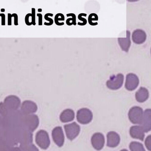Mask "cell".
Listing matches in <instances>:
<instances>
[{"instance_id": "obj_11", "label": "cell", "mask_w": 151, "mask_h": 151, "mask_svg": "<svg viewBox=\"0 0 151 151\" xmlns=\"http://www.w3.org/2000/svg\"><path fill=\"white\" fill-rule=\"evenodd\" d=\"M91 144L93 148L99 151L104 148L105 144V138L104 135L100 133H95L91 137Z\"/></svg>"}, {"instance_id": "obj_19", "label": "cell", "mask_w": 151, "mask_h": 151, "mask_svg": "<svg viewBox=\"0 0 151 151\" xmlns=\"http://www.w3.org/2000/svg\"><path fill=\"white\" fill-rule=\"evenodd\" d=\"M149 97V92L146 88L141 87L139 90L136 93V99L139 103L145 102Z\"/></svg>"}, {"instance_id": "obj_10", "label": "cell", "mask_w": 151, "mask_h": 151, "mask_svg": "<svg viewBox=\"0 0 151 151\" xmlns=\"http://www.w3.org/2000/svg\"><path fill=\"white\" fill-rule=\"evenodd\" d=\"M52 138L57 146L61 147L63 145L65 142V137L62 127H56L54 129L52 133Z\"/></svg>"}, {"instance_id": "obj_6", "label": "cell", "mask_w": 151, "mask_h": 151, "mask_svg": "<svg viewBox=\"0 0 151 151\" xmlns=\"http://www.w3.org/2000/svg\"><path fill=\"white\" fill-rule=\"evenodd\" d=\"M76 118L79 123L86 125L91 122L93 118V114L88 109L82 108L77 111Z\"/></svg>"}, {"instance_id": "obj_32", "label": "cell", "mask_w": 151, "mask_h": 151, "mask_svg": "<svg viewBox=\"0 0 151 151\" xmlns=\"http://www.w3.org/2000/svg\"><path fill=\"white\" fill-rule=\"evenodd\" d=\"M13 17H14V24L15 25L17 26L18 25V18L17 14L16 13L12 14Z\"/></svg>"}, {"instance_id": "obj_24", "label": "cell", "mask_w": 151, "mask_h": 151, "mask_svg": "<svg viewBox=\"0 0 151 151\" xmlns=\"http://www.w3.org/2000/svg\"><path fill=\"white\" fill-rule=\"evenodd\" d=\"M98 20V17L96 13H91V14H90L88 18L89 24L91 25L95 26L97 25V22L93 23V21H97Z\"/></svg>"}, {"instance_id": "obj_20", "label": "cell", "mask_w": 151, "mask_h": 151, "mask_svg": "<svg viewBox=\"0 0 151 151\" xmlns=\"http://www.w3.org/2000/svg\"><path fill=\"white\" fill-rule=\"evenodd\" d=\"M129 149L131 151H145L143 145L137 142H133L130 143Z\"/></svg>"}, {"instance_id": "obj_18", "label": "cell", "mask_w": 151, "mask_h": 151, "mask_svg": "<svg viewBox=\"0 0 151 151\" xmlns=\"http://www.w3.org/2000/svg\"><path fill=\"white\" fill-rule=\"evenodd\" d=\"M75 113L73 110L68 109L64 110L60 116V121L63 123L70 122L74 120Z\"/></svg>"}, {"instance_id": "obj_40", "label": "cell", "mask_w": 151, "mask_h": 151, "mask_svg": "<svg viewBox=\"0 0 151 151\" xmlns=\"http://www.w3.org/2000/svg\"><path fill=\"white\" fill-rule=\"evenodd\" d=\"M42 9H38V11L39 12H41L42 11Z\"/></svg>"}, {"instance_id": "obj_33", "label": "cell", "mask_w": 151, "mask_h": 151, "mask_svg": "<svg viewBox=\"0 0 151 151\" xmlns=\"http://www.w3.org/2000/svg\"><path fill=\"white\" fill-rule=\"evenodd\" d=\"M8 25H12V18L13 17V16L10 13H8Z\"/></svg>"}, {"instance_id": "obj_38", "label": "cell", "mask_w": 151, "mask_h": 151, "mask_svg": "<svg viewBox=\"0 0 151 151\" xmlns=\"http://www.w3.org/2000/svg\"><path fill=\"white\" fill-rule=\"evenodd\" d=\"M1 12H4L5 11V9H1Z\"/></svg>"}, {"instance_id": "obj_8", "label": "cell", "mask_w": 151, "mask_h": 151, "mask_svg": "<svg viewBox=\"0 0 151 151\" xmlns=\"http://www.w3.org/2000/svg\"><path fill=\"white\" fill-rule=\"evenodd\" d=\"M64 128L66 137L71 141L76 138L80 133V126L76 122L65 125Z\"/></svg>"}, {"instance_id": "obj_37", "label": "cell", "mask_w": 151, "mask_h": 151, "mask_svg": "<svg viewBox=\"0 0 151 151\" xmlns=\"http://www.w3.org/2000/svg\"><path fill=\"white\" fill-rule=\"evenodd\" d=\"M3 122V119L0 116V127L2 126Z\"/></svg>"}, {"instance_id": "obj_1", "label": "cell", "mask_w": 151, "mask_h": 151, "mask_svg": "<svg viewBox=\"0 0 151 151\" xmlns=\"http://www.w3.org/2000/svg\"><path fill=\"white\" fill-rule=\"evenodd\" d=\"M39 122V118L37 115L23 114L22 118V127L32 132L38 128Z\"/></svg>"}, {"instance_id": "obj_17", "label": "cell", "mask_w": 151, "mask_h": 151, "mask_svg": "<svg viewBox=\"0 0 151 151\" xmlns=\"http://www.w3.org/2000/svg\"><path fill=\"white\" fill-rule=\"evenodd\" d=\"M130 33L129 31H127V37L126 38H118V42L121 48L123 51L128 52L131 45L130 39Z\"/></svg>"}, {"instance_id": "obj_25", "label": "cell", "mask_w": 151, "mask_h": 151, "mask_svg": "<svg viewBox=\"0 0 151 151\" xmlns=\"http://www.w3.org/2000/svg\"><path fill=\"white\" fill-rule=\"evenodd\" d=\"M20 149L22 151H39L38 148L32 144L26 145Z\"/></svg>"}, {"instance_id": "obj_3", "label": "cell", "mask_w": 151, "mask_h": 151, "mask_svg": "<svg viewBox=\"0 0 151 151\" xmlns=\"http://www.w3.org/2000/svg\"><path fill=\"white\" fill-rule=\"evenodd\" d=\"M18 142L20 143V148L32 144L33 135L32 132L24 128H20L19 132Z\"/></svg>"}, {"instance_id": "obj_26", "label": "cell", "mask_w": 151, "mask_h": 151, "mask_svg": "<svg viewBox=\"0 0 151 151\" xmlns=\"http://www.w3.org/2000/svg\"><path fill=\"white\" fill-rule=\"evenodd\" d=\"M49 16L53 17V14H52V13H47V14H45V16H44L45 19L46 20L49 21L48 23L45 22V23H44V25H53V23H54V21H53V19H51V18L49 17Z\"/></svg>"}, {"instance_id": "obj_13", "label": "cell", "mask_w": 151, "mask_h": 151, "mask_svg": "<svg viewBox=\"0 0 151 151\" xmlns=\"http://www.w3.org/2000/svg\"><path fill=\"white\" fill-rule=\"evenodd\" d=\"M145 133L151 130V109H147L144 112L142 121L140 124Z\"/></svg>"}, {"instance_id": "obj_21", "label": "cell", "mask_w": 151, "mask_h": 151, "mask_svg": "<svg viewBox=\"0 0 151 151\" xmlns=\"http://www.w3.org/2000/svg\"><path fill=\"white\" fill-rule=\"evenodd\" d=\"M65 17L62 13H58L55 17V21L57 25L61 26L64 25V22H60V21H64Z\"/></svg>"}, {"instance_id": "obj_14", "label": "cell", "mask_w": 151, "mask_h": 151, "mask_svg": "<svg viewBox=\"0 0 151 151\" xmlns=\"http://www.w3.org/2000/svg\"><path fill=\"white\" fill-rule=\"evenodd\" d=\"M120 137L116 132L111 131L107 134V146L110 148H115L119 144Z\"/></svg>"}, {"instance_id": "obj_41", "label": "cell", "mask_w": 151, "mask_h": 151, "mask_svg": "<svg viewBox=\"0 0 151 151\" xmlns=\"http://www.w3.org/2000/svg\"></svg>"}, {"instance_id": "obj_31", "label": "cell", "mask_w": 151, "mask_h": 151, "mask_svg": "<svg viewBox=\"0 0 151 151\" xmlns=\"http://www.w3.org/2000/svg\"><path fill=\"white\" fill-rule=\"evenodd\" d=\"M10 147L5 144H0V151H8Z\"/></svg>"}, {"instance_id": "obj_12", "label": "cell", "mask_w": 151, "mask_h": 151, "mask_svg": "<svg viewBox=\"0 0 151 151\" xmlns=\"http://www.w3.org/2000/svg\"><path fill=\"white\" fill-rule=\"evenodd\" d=\"M37 105L32 101L27 100L24 101L21 105V112L25 115L35 113L37 111Z\"/></svg>"}, {"instance_id": "obj_2", "label": "cell", "mask_w": 151, "mask_h": 151, "mask_svg": "<svg viewBox=\"0 0 151 151\" xmlns=\"http://www.w3.org/2000/svg\"><path fill=\"white\" fill-rule=\"evenodd\" d=\"M35 142L37 145L42 150H47L50 144L48 134L45 130L38 131L35 136Z\"/></svg>"}, {"instance_id": "obj_22", "label": "cell", "mask_w": 151, "mask_h": 151, "mask_svg": "<svg viewBox=\"0 0 151 151\" xmlns=\"http://www.w3.org/2000/svg\"><path fill=\"white\" fill-rule=\"evenodd\" d=\"M67 17H71L70 18L66 20V23L68 25L71 26L72 25H76V15L73 13H70L67 14Z\"/></svg>"}, {"instance_id": "obj_39", "label": "cell", "mask_w": 151, "mask_h": 151, "mask_svg": "<svg viewBox=\"0 0 151 151\" xmlns=\"http://www.w3.org/2000/svg\"><path fill=\"white\" fill-rule=\"evenodd\" d=\"M120 151H128L127 150H126V149H123V150H122Z\"/></svg>"}, {"instance_id": "obj_35", "label": "cell", "mask_w": 151, "mask_h": 151, "mask_svg": "<svg viewBox=\"0 0 151 151\" xmlns=\"http://www.w3.org/2000/svg\"><path fill=\"white\" fill-rule=\"evenodd\" d=\"M37 16L39 17V25H42V16L41 14L38 13L37 14Z\"/></svg>"}, {"instance_id": "obj_29", "label": "cell", "mask_w": 151, "mask_h": 151, "mask_svg": "<svg viewBox=\"0 0 151 151\" xmlns=\"http://www.w3.org/2000/svg\"><path fill=\"white\" fill-rule=\"evenodd\" d=\"M31 15H32V13H28L27 14L26 16H25V18L26 24L28 26H30L32 25L30 20V18Z\"/></svg>"}, {"instance_id": "obj_28", "label": "cell", "mask_w": 151, "mask_h": 151, "mask_svg": "<svg viewBox=\"0 0 151 151\" xmlns=\"http://www.w3.org/2000/svg\"><path fill=\"white\" fill-rule=\"evenodd\" d=\"M145 145L147 150L151 151V135L147 137L145 140Z\"/></svg>"}, {"instance_id": "obj_30", "label": "cell", "mask_w": 151, "mask_h": 151, "mask_svg": "<svg viewBox=\"0 0 151 151\" xmlns=\"http://www.w3.org/2000/svg\"><path fill=\"white\" fill-rule=\"evenodd\" d=\"M32 23L33 25H36L35 23V8H32Z\"/></svg>"}, {"instance_id": "obj_15", "label": "cell", "mask_w": 151, "mask_h": 151, "mask_svg": "<svg viewBox=\"0 0 151 151\" xmlns=\"http://www.w3.org/2000/svg\"><path fill=\"white\" fill-rule=\"evenodd\" d=\"M145 133V132L141 126H133L129 130V134L132 138L139 139L142 141L144 140Z\"/></svg>"}, {"instance_id": "obj_27", "label": "cell", "mask_w": 151, "mask_h": 151, "mask_svg": "<svg viewBox=\"0 0 151 151\" xmlns=\"http://www.w3.org/2000/svg\"><path fill=\"white\" fill-rule=\"evenodd\" d=\"M83 16L86 17V16H87V14H85V13H81V14H80L78 15V19L80 20L81 21H83L82 23H81V22H78V25H79L83 26L87 24V20H86V19L84 18H83Z\"/></svg>"}, {"instance_id": "obj_16", "label": "cell", "mask_w": 151, "mask_h": 151, "mask_svg": "<svg viewBox=\"0 0 151 151\" xmlns=\"http://www.w3.org/2000/svg\"><path fill=\"white\" fill-rule=\"evenodd\" d=\"M147 35L146 33L141 29H137L132 34V40L136 44H140L145 42Z\"/></svg>"}, {"instance_id": "obj_34", "label": "cell", "mask_w": 151, "mask_h": 151, "mask_svg": "<svg viewBox=\"0 0 151 151\" xmlns=\"http://www.w3.org/2000/svg\"><path fill=\"white\" fill-rule=\"evenodd\" d=\"M0 16L1 17V25H5V15L4 13H1Z\"/></svg>"}, {"instance_id": "obj_9", "label": "cell", "mask_w": 151, "mask_h": 151, "mask_svg": "<svg viewBox=\"0 0 151 151\" xmlns=\"http://www.w3.org/2000/svg\"><path fill=\"white\" fill-rule=\"evenodd\" d=\"M139 83L138 77L134 74L129 73L126 76L125 87L129 91H133L137 88Z\"/></svg>"}, {"instance_id": "obj_36", "label": "cell", "mask_w": 151, "mask_h": 151, "mask_svg": "<svg viewBox=\"0 0 151 151\" xmlns=\"http://www.w3.org/2000/svg\"><path fill=\"white\" fill-rule=\"evenodd\" d=\"M8 151H22L19 147H10Z\"/></svg>"}, {"instance_id": "obj_7", "label": "cell", "mask_w": 151, "mask_h": 151, "mask_svg": "<svg viewBox=\"0 0 151 151\" xmlns=\"http://www.w3.org/2000/svg\"><path fill=\"white\" fill-rule=\"evenodd\" d=\"M4 103L9 111H14L19 108L21 101L17 96L9 95L4 99Z\"/></svg>"}, {"instance_id": "obj_23", "label": "cell", "mask_w": 151, "mask_h": 151, "mask_svg": "<svg viewBox=\"0 0 151 151\" xmlns=\"http://www.w3.org/2000/svg\"><path fill=\"white\" fill-rule=\"evenodd\" d=\"M10 112V111L6 108L4 103H0V114L2 117L4 118L7 117L9 115Z\"/></svg>"}, {"instance_id": "obj_5", "label": "cell", "mask_w": 151, "mask_h": 151, "mask_svg": "<svg viewBox=\"0 0 151 151\" xmlns=\"http://www.w3.org/2000/svg\"><path fill=\"white\" fill-rule=\"evenodd\" d=\"M143 113V111L141 107L134 106L129 112V118L133 124H141L142 121Z\"/></svg>"}, {"instance_id": "obj_4", "label": "cell", "mask_w": 151, "mask_h": 151, "mask_svg": "<svg viewBox=\"0 0 151 151\" xmlns=\"http://www.w3.org/2000/svg\"><path fill=\"white\" fill-rule=\"evenodd\" d=\"M124 79V75L122 74L119 73L116 75H112L106 82V87L109 89L117 90L122 87Z\"/></svg>"}]
</instances>
